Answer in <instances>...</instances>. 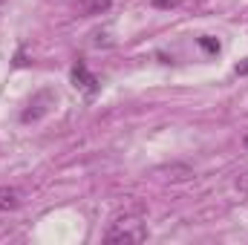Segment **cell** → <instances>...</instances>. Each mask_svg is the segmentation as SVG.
Here are the masks:
<instances>
[{"label":"cell","mask_w":248,"mask_h":245,"mask_svg":"<svg viewBox=\"0 0 248 245\" xmlns=\"http://www.w3.org/2000/svg\"><path fill=\"white\" fill-rule=\"evenodd\" d=\"M141 240H147V228L139 219H133V222H116L104 234V243H141Z\"/></svg>","instance_id":"obj_1"},{"label":"cell","mask_w":248,"mask_h":245,"mask_svg":"<svg viewBox=\"0 0 248 245\" xmlns=\"http://www.w3.org/2000/svg\"><path fill=\"white\" fill-rule=\"evenodd\" d=\"M55 101H58V95H55V90H41L38 95H32V101L26 104V110L20 113V122L29 124V122H41L52 107H55Z\"/></svg>","instance_id":"obj_2"},{"label":"cell","mask_w":248,"mask_h":245,"mask_svg":"<svg viewBox=\"0 0 248 245\" xmlns=\"http://www.w3.org/2000/svg\"><path fill=\"white\" fill-rule=\"evenodd\" d=\"M72 87H75V90H81L87 98H93V95L101 90V81H98V78L87 69V63L78 61L75 66H72Z\"/></svg>","instance_id":"obj_3"},{"label":"cell","mask_w":248,"mask_h":245,"mask_svg":"<svg viewBox=\"0 0 248 245\" xmlns=\"http://www.w3.org/2000/svg\"><path fill=\"white\" fill-rule=\"evenodd\" d=\"M20 190L17 187H9V184H0V214H6V211H15L17 205H20Z\"/></svg>","instance_id":"obj_4"},{"label":"cell","mask_w":248,"mask_h":245,"mask_svg":"<svg viewBox=\"0 0 248 245\" xmlns=\"http://www.w3.org/2000/svg\"><path fill=\"white\" fill-rule=\"evenodd\" d=\"M110 6H113V0H84L81 3V12L84 15H104Z\"/></svg>","instance_id":"obj_5"},{"label":"cell","mask_w":248,"mask_h":245,"mask_svg":"<svg viewBox=\"0 0 248 245\" xmlns=\"http://www.w3.org/2000/svg\"><path fill=\"white\" fill-rule=\"evenodd\" d=\"M196 44H199V46H202L208 55H219V41H217V38H211V35H202Z\"/></svg>","instance_id":"obj_6"},{"label":"cell","mask_w":248,"mask_h":245,"mask_svg":"<svg viewBox=\"0 0 248 245\" xmlns=\"http://www.w3.org/2000/svg\"><path fill=\"white\" fill-rule=\"evenodd\" d=\"M179 3H182V0H153L156 9H176Z\"/></svg>","instance_id":"obj_7"},{"label":"cell","mask_w":248,"mask_h":245,"mask_svg":"<svg viewBox=\"0 0 248 245\" xmlns=\"http://www.w3.org/2000/svg\"><path fill=\"white\" fill-rule=\"evenodd\" d=\"M234 72H237V75H248V58L237 63V66H234Z\"/></svg>","instance_id":"obj_8"},{"label":"cell","mask_w":248,"mask_h":245,"mask_svg":"<svg viewBox=\"0 0 248 245\" xmlns=\"http://www.w3.org/2000/svg\"><path fill=\"white\" fill-rule=\"evenodd\" d=\"M240 184H243V187H246V190H248V176H246V179H243V182H240Z\"/></svg>","instance_id":"obj_9"},{"label":"cell","mask_w":248,"mask_h":245,"mask_svg":"<svg viewBox=\"0 0 248 245\" xmlns=\"http://www.w3.org/2000/svg\"><path fill=\"white\" fill-rule=\"evenodd\" d=\"M243 144H246V150H248V136H246V138H243Z\"/></svg>","instance_id":"obj_10"},{"label":"cell","mask_w":248,"mask_h":245,"mask_svg":"<svg viewBox=\"0 0 248 245\" xmlns=\"http://www.w3.org/2000/svg\"><path fill=\"white\" fill-rule=\"evenodd\" d=\"M3 3H6V0H0V6H3Z\"/></svg>","instance_id":"obj_11"}]
</instances>
